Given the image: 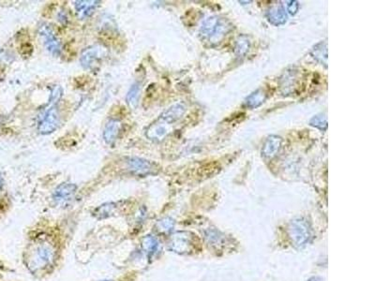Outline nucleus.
Returning <instances> with one entry per match:
<instances>
[{
    "mask_svg": "<svg viewBox=\"0 0 375 281\" xmlns=\"http://www.w3.org/2000/svg\"><path fill=\"white\" fill-rule=\"evenodd\" d=\"M55 258V250L51 244L41 243L35 247L34 253L31 257L29 267L37 271L46 268L52 264Z\"/></svg>",
    "mask_w": 375,
    "mask_h": 281,
    "instance_id": "obj_1",
    "label": "nucleus"
},
{
    "mask_svg": "<svg viewBox=\"0 0 375 281\" xmlns=\"http://www.w3.org/2000/svg\"><path fill=\"white\" fill-rule=\"evenodd\" d=\"M125 163L129 172L137 176H146L154 175L158 170L154 162L139 157H128Z\"/></svg>",
    "mask_w": 375,
    "mask_h": 281,
    "instance_id": "obj_2",
    "label": "nucleus"
},
{
    "mask_svg": "<svg viewBox=\"0 0 375 281\" xmlns=\"http://www.w3.org/2000/svg\"><path fill=\"white\" fill-rule=\"evenodd\" d=\"M289 236L297 246H303L311 237V229L308 223L302 219H296L289 226Z\"/></svg>",
    "mask_w": 375,
    "mask_h": 281,
    "instance_id": "obj_3",
    "label": "nucleus"
},
{
    "mask_svg": "<svg viewBox=\"0 0 375 281\" xmlns=\"http://www.w3.org/2000/svg\"><path fill=\"white\" fill-rule=\"evenodd\" d=\"M59 123H60V117H59L58 111L55 106H52L45 112V114L41 117L39 122L38 129L39 133L43 135L52 133L57 128Z\"/></svg>",
    "mask_w": 375,
    "mask_h": 281,
    "instance_id": "obj_4",
    "label": "nucleus"
},
{
    "mask_svg": "<svg viewBox=\"0 0 375 281\" xmlns=\"http://www.w3.org/2000/svg\"><path fill=\"white\" fill-rule=\"evenodd\" d=\"M191 233L187 231H179L172 235L169 248L179 254H184L191 251L193 246V236H190Z\"/></svg>",
    "mask_w": 375,
    "mask_h": 281,
    "instance_id": "obj_5",
    "label": "nucleus"
},
{
    "mask_svg": "<svg viewBox=\"0 0 375 281\" xmlns=\"http://www.w3.org/2000/svg\"><path fill=\"white\" fill-rule=\"evenodd\" d=\"M39 35L44 38V44L48 51L54 55H58L61 52V44L53 32L52 28L49 26L42 25L39 26Z\"/></svg>",
    "mask_w": 375,
    "mask_h": 281,
    "instance_id": "obj_6",
    "label": "nucleus"
},
{
    "mask_svg": "<svg viewBox=\"0 0 375 281\" xmlns=\"http://www.w3.org/2000/svg\"><path fill=\"white\" fill-rule=\"evenodd\" d=\"M77 190L76 185L71 183H63L59 185L54 192L53 199L55 204H64L73 198Z\"/></svg>",
    "mask_w": 375,
    "mask_h": 281,
    "instance_id": "obj_7",
    "label": "nucleus"
},
{
    "mask_svg": "<svg viewBox=\"0 0 375 281\" xmlns=\"http://www.w3.org/2000/svg\"><path fill=\"white\" fill-rule=\"evenodd\" d=\"M104 48L101 46H92L87 48L82 53L80 61L83 67L89 69L92 67L94 63H97L99 59H101L104 55Z\"/></svg>",
    "mask_w": 375,
    "mask_h": 281,
    "instance_id": "obj_8",
    "label": "nucleus"
},
{
    "mask_svg": "<svg viewBox=\"0 0 375 281\" xmlns=\"http://www.w3.org/2000/svg\"><path fill=\"white\" fill-rule=\"evenodd\" d=\"M121 128V124L117 119H110L106 125L104 130V141L107 144H113L117 139V136L119 134Z\"/></svg>",
    "mask_w": 375,
    "mask_h": 281,
    "instance_id": "obj_9",
    "label": "nucleus"
},
{
    "mask_svg": "<svg viewBox=\"0 0 375 281\" xmlns=\"http://www.w3.org/2000/svg\"><path fill=\"white\" fill-rule=\"evenodd\" d=\"M74 7L78 15L82 18H86L90 16L95 10L100 6L101 1L97 0H84V1H75Z\"/></svg>",
    "mask_w": 375,
    "mask_h": 281,
    "instance_id": "obj_10",
    "label": "nucleus"
},
{
    "mask_svg": "<svg viewBox=\"0 0 375 281\" xmlns=\"http://www.w3.org/2000/svg\"><path fill=\"white\" fill-rule=\"evenodd\" d=\"M185 112V107L182 104H175L167 109L162 115H161V119L167 123H173L177 121Z\"/></svg>",
    "mask_w": 375,
    "mask_h": 281,
    "instance_id": "obj_11",
    "label": "nucleus"
},
{
    "mask_svg": "<svg viewBox=\"0 0 375 281\" xmlns=\"http://www.w3.org/2000/svg\"><path fill=\"white\" fill-rule=\"evenodd\" d=\"M141 246H142L143 251L148 257H150L154 255L157 252L159 248V241L153 235L148 234L143 238Z\"/></svg>",
    "mask_w": 375,
    "mask_h": 281,
    "instance_id": "obj_12",
    "label": "nucleus"
},
{
    "mask_svg": "<svg viewBox=\"0 0 375 281\" xmlns=\"http://www.w3.org/2000/svg\"><path fill=\"white\" fill-rule=\"evenodd\" d=\"M140 85L135 83L133 84L129 88L127 96H126V102L131 109H135L138 105L139 102V96H140Z\"/></svg>",
    "mask_w": 375,
    "mask_h": 281,
    "instance_id": "obj_13",
    "label": "nucleus"
},
{
    "mask_svg": "<svg viewBox=\"0 0 375 281\" xmlns=\"http://www.w3.org/2000/svg\"><path fill=\"white\" fill-rule=\"evenodd\" d=\"M116 205H117L114 203H107L99 206L95 210V216L99 218H105L112 216V214H114V212L116 211Z\"/></svg>",
    "mask_w": 375,
    "mask_h": 281,
    "instance_id": "obj_14",
    "label": "nucleus"
},
{
    "mask_svg": "<svg viewBox=\"0 0 375 281\" xmlns=\"http://www.w3.org/2000/svg\"><path fill=\"white\" fill-rule=\"evenodd\" d=\"M174 227H175V221H174V219H172L170 217H164V218L159 220L156 224L157 230L160 232H162V233L170 232L171 230H173Z\"/></svg>",
    "mask_w": 375,
    "mask_h": 281,
    "instance_id": "obj_15",
    "label": "nucleus"
},
{
    "mask_svg": "<svg viewBox=\"0 0 375 281\" xmlns=\"http://www.w3.org/2000/svg\"><path fill=\"white\" fill-rule=\"evenodd\" d=\"M206 237H207L208 242L212 244V245L220 243V241L222 239L220 235V232L215 230H207V233H206Z\"/></svg>",
    "mask_w": 375,
    "mask_h": 281,
    "instance_id": "obj_16",
    "label": "nucleus"
},
{
    "mask_svg": "<svg viewBox=\"0 0 375 281\" xmlns=\"http://www.w3.org/2000/svg\"><path fill=\"white\" fill-rule=\"evenodd\" d=\"M3 186H4V177H3V176L0 174V191L2 190Z\"/></svg>",
    "mask_w": 375,
    "mask_h": 281,
    "instance_id": "obj_17",
    "label": "nucleus"
},
{
    "mask_svg": "<svg viewBox=\"0 0 375 281\" xmlns=\"http://www.w3.org/2000/svg\"><path fill=\"white\" fill-rule=\"evenodd\" d=\"M323 281L322 279H320V278H312V279H311L310 281Z\"/></svg>",
    "mask_w": 375,
    "mask_h": 281,
    "instance_id": "obj_18",
    "label": "nucleus"
},
{
    "mask_svg": "<svg viewBox=\"0 0 375 281\" xmlns=\"http://www.w3.org/2000/svg\"></svg>",
    "mask_w": 375,
    "mask_h": 281,
    "instance_id": "obj_19",
    "label": "nucleus"
}]
</instances>
